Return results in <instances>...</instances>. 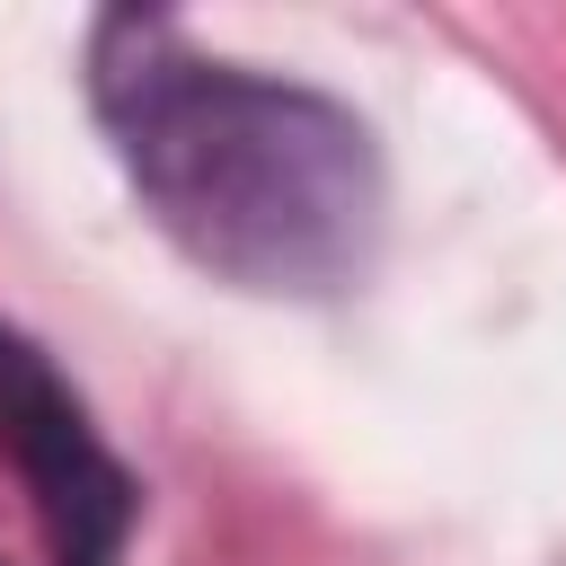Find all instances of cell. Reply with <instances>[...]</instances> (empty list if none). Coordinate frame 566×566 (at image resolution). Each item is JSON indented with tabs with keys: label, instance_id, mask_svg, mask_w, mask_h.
Instances as JSON below:
<instances>
[{
	"label": "cell",
	"instance_id": "cell-1",
	"mask_svg": "<svg viewBox=\"0 0 566 566\" xmlns=\"http://www.w3.org/2000/svg\"><path fill=\"white\" fill-rule=\"evenodd\" d=\"M97 115L159 230L248 292H345L380 248L371 133L230 62H203L159 18L97 27Z\"/></svg>",
	"mask_w": 566,
	"mask_h": 566
},
{
	"label": "cell",
	"instance_id": "cell-2",
	"mask_svg": "<svg viewBox=\"0 0 566 566\" xmlns=\"http://www.w3.org/2000/svg\"><path fill=\"white\" fill-rule=\"evenodd\" d=\"M0 442H9V460L44 513L53 566H115L124 531H133V478L97 442V424L62 389V371L18 327H0Z\"/></svg>",
	"mask_w": 566,
	"mask_h": 566
}]
</instances>
